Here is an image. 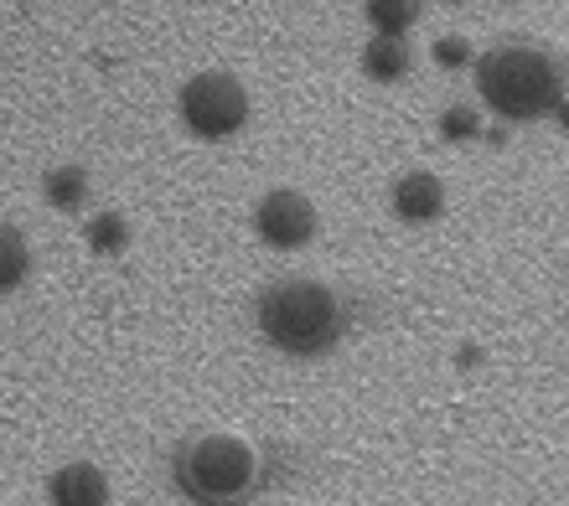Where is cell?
Listing matches in <instances>:
<instances>
[{
    "label": "cell",
    "instance_id": "6",
    "mask_svg": "<svg viewBox=\"0 0 569 506\" xmlns=\"http://www.w3.org/2000/svg\"><path fill=\"white\" fill-rule=\"evenodd\" d=\"M109 502V486L99 476V465H62L58 476H52V506H104Z\"/></svg>",
    "mask_w": 569,
    "mask_h": 506
},
{
    "label": "cell",
    "instance_id": "9",
    "mask_svg": "<svg viewBox=\"0 0 569 506\" xmlns=\"http://www.w3.org/2000/svg\"><path fill=\"white\" fill-rule=\"evenodd\" d=\"M27 264H31L27 239L11 223H0V290H16V284L27 280Z\"/></svg>",
    "mask_w": 569,
    "mask_h": 506
},
{
    "label": "cell",
    "instance_id": "11",
    "mask_svg": "<svg viewBox=\"0 0 569 506\" xmlns=\"http://www.w3.org/2000/svg\"><path fill=\"white\" fill-rule=\"evenodd\" d=\"M420 16V0H368V21L383 37H405V27Z\"/></svg>",
    "mask_w": 569,
    "mask_h": 506
},
{
    "label": "cell",
    "instance_id": "10",
    "mask_svg": "<svg viewBox=\"0 0 569 506\" xmlns=\"http://www.w3.org/2000/svg\"><path fill=\"white\" fill-rule=\"evenodd\" d=\"M83 196H89V176H83L78 165H58V171H47V202H52V208L73 212Z\"/></svg>",
    "mask_w": 569,
    "mask_h": 506
},
{
    "label": "cell",
    "instance_id": "3",
    "mask_svg": "<svg viewBox=\"0 0 569 506\" xmlns=\"http://www.w3.org/2000/svg\"><path fill=\"white\" fill-rule=\"evenodd\" d=\"M181 486L208 502H228V496L249 492L259 461H254V445L239 439V434H202L192 445L181 449Z\"/></svg>",
    "mask_w": 569,
    "mask_h": 506
},
{
    "label": "cell",
    "instance_id": "7",
    "mask_svg": "<svg viewBox=\"0 0 569 506\" xmlns=\"http://www.w3.org/2000/svg\"><path fill=\"white\" fill-rule=\"evenodd\" d=\"M440 208H446V192H440V181L430 171H409L393 186V212L409 217V223H430V217H440Z\"/></svg>",
    "mask_w": 569,
    "mask_h": 506
},
{
    "label": "cell",
    "instance_id": "8",
    "mask_svg": "<svg viewBox=\"0 0 569 506\" xmlns=\"http://www.w3.org/2000/svg\"><path fill=\"white\" fill-rule=\"evenodd\" d=\"M362 68H368V78H378V83H393V78H405V68H409L405 37H383V31H378L373 42L362 47Z\"/></svg>",
    "mask_w": 569,
    "mask_h": 506
},
{
    "label": "cell",
    "instance_id": "14",
    "mask_svg": "<svg viewBox=\"0 0 569 506\" xmlns=\"http://www.w3.org/2000/svg\"><path fill=\"white\" fill-rule=\"evenodd\" d=\"M435 58L446 62V68H456V62H466V42L461 37H446V42H435Z\"/></svg>",
    "mask_w": 569,
    "mask_h": 506
},
{
    "label": "cell",
    "instance_id": "5",
    "mask_svg": "<svg viewBox=\"0 0 569 506\" xmlns=\"http://www.w3.org/2000/svg\"><path fill=\"white\" fill-rule=\"evenodd\" d=\"M259 239L274 243V249H300V243L316 233V208L300 192H270L254 212Z\"/></svg>",
    "mask_w": 569,
    "mask_h": 506
},
{
    "label": "cell",
    "instance_id": "4",
    "mask_svg": "<svg viewBox=\"0 0 569 506\" xmlns=\"http://www.w3.org/2000/svg\"><path fill=\"white\" fill-rule=\"evenodd\" d=\"M181 120L202 140H223V134H233L249 120V93H243L239 78L228 73H197L181 89Z\"/></svg>",
    "mask_w": 569,
    "mask_h": 506
},
{
    "label": "cell",
    "instance_id": "13",
    "mask_svg": "<svg viewBox=\"0 0 569 506\" xmlns=\"http://www.w3.org/2000/svg\"><path fill=\"white\" fill-rule=\"evenodd\" d=\"M440 130H446L450 140H466V134H477V114H471V109H446Z\"/></svg>",
    "mask_w": 569,
    "mask_h": 506
},
{
    "label": "cell",
    "instance_id": "2",
    "mask_svg": "<svg viewBox=\"0 0 569 506\" xmlns=\"http://www.w3.org/2000/svg\"><path fill=\"white\" fill-rule=\"evenodd\" d=\"M259 326L284 352H327L337 342L342 311H337L331 290H321V284L284 280L274 290H264V300H259Z\"/></svg>",
    "mask_w": 569,
    "mask_h": 506
},
{
    "label": "cell",
    "instance_id": "1",
    "mask_svg": "<svg viewBox=\"0 0 569 506\" xmlns=\"http://www.w3.org/2000/svg\"><path fill=\"white\" fill-rule=\"evenodd\" d=\"M477 83H481V99L497 114H508V120H533L543 109H555L559 99L555 62L543 52H533V47H492L477 62Z\"/></svg>",
    "mask_w": 569,
    "mask_h": 506
},
{
    "label": "cell",
    "instance_id": "12",
    "mask_svg": "<svg viewBox=\"0 0 569 506\" xmlns=\"http://www.w3.org/2000/svg\"><path fill=\"white\" fill-rule=\"evenodd\" d=\"M89 243H93V253H120L130 243V223H124L120 212H99L89 223Z\"/></svg>",
    "mask_w": 569,
    "mask_h": 506
}]
</instances>
